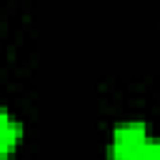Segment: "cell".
<instances>
[{"label":"cell","instance_id":"obj_1","mask_svg":"<svg viewBox=\"0 0 160 160\" xmlns=\"http://www.w3.org/2000/svg\"><path fill=\"white\" fill-rule=\"evenodd\" d=\"M150 135L148 128L138 120L122 122L112 130V140H110V150L115 160H145V152L150 148Z\"/></svg>","mask_w":160,"mask_h":160},{"label":"cell","instance_id":"obj_3","mask_svg":"<svg viewBox=\"0 0 160 160\" xmlns=\"http://www.w3.org/2000/svg\"><path fill=\"white\" fill-rule=\"evenodd\" d=\"M145 160H160V140H150V148L145 152Z\"/></svg>","mask_w":160,"mask_h":160},{"label":"cell","instance_id":"obj_2","mask_svg":"<svg viewBox=\"0 0 160 160\" xmlns=\"http://www.w3.org/2000/svg\"><path fill=\"white\" fill-rule=\"evenodd\" d=\"M20 142V122L8 112L0 110V158L10 155Z\"/></svg>","mask_w":160,"mask_h":160}]
</instances>
